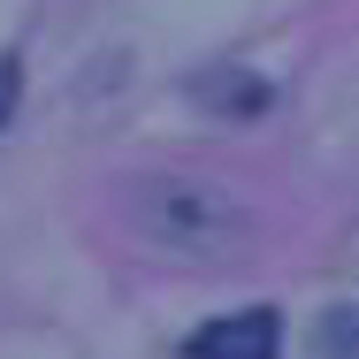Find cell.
Listing matches in <instances>:
<instances>
[{"mask_svg": "<svg viewBox=\"0 0 359 359\" xmlns=\"http://www.w3.org/2000/svg\"><path fill=\"white\" fill-rule=\"evenodd\" d=\"M276 352H283V321H276L268 306L222 313V321H207V329L184 344V359H276Z\"/></svg>", "mask_w": 359, "mask_h": 359, "instance_id": "7a4b0ae2", "label": "cell"}, {"mask_svg": "<svg viewBox=\"0 0 359 359\" xmlns=\"http://www.w3.org/2000/svg\"><path fill=\"white\" fill-rule=\"evenodd\" d=\"M15 100H23V62H15V54H0V130H8Z\"/></svg>", "mask_w": 359, "mask_h": 359, "instance_id": "5b68a950", "label": "cell"}, {"mask_svg": "<svg viewBox=\"0 0 359 359\" xmlns=\"http://www.w3.org/2000/svg\"><path fill=\"white\" fill-rule=\"evenodd\" d=\"M184 92H191V100H199L207 115H229V123H245V115H260V107L276 100V92H268L260 76H245L237 62H229V69H207V76H191Z\"/></svg>", "mask_w": 359, "mask_h": 359, "instance_id": "3957f363", "label": "cell"}, {"mask_svg": "<svg viewBox=\"0 0 359 359\" xmlns=\"http://www.w3.org/2000/svg\"><path fill=\"white\" fill-rule=\"evenodd\" d=\"M138 229L168 252H229L245 237V207L215 191V184H191V176H153L138 191Z\"/></svg>", "mask_w": 359, "mask_h": 359, "instance_id": "6da1fadb", "label": "cell"}, {"mask_svg": "<svg viewBox=\"0 0 359 359\" xmlns=\"http://www.w3.org/2000/svg\"><path fill=\"white\" fill-rule=\"evenodd\" d=\"M313 352L321 359H359V298L329 306V313L313 321Z\"/></svg>", "mask_w": 359, "mask_h": 359, "instance_id": "277c9868", "label": "cell"}]
</instances>
